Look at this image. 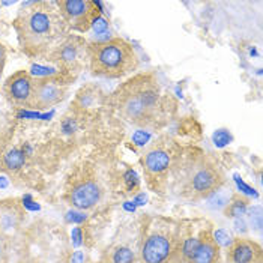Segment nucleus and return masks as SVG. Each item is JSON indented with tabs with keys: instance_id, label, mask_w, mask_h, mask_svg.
Here are the masks:
<instances>
[{
	"instance_id": "1",
	"label": "nucleus",
	"mask_w": 263,
	"mask_h": 263,
	"mask_svg": "<svg viewBox=\"0 0 263 263\" xmlns=\"http://www.w3.org/2000/svg\"><path fill=\"white\" fill-rule=\"evenodd\" d=\"M113 105L123 121L139 128H154L162 115L161 84L157 76L144 72L122 83L113 93Z\"/></svg>"
},
{
	"instance_id": "2",
	"label": "nucleus",
	"mask_w": 263,
	"mask_h": 263,
	"mask_svg": "<svg viewBox=\"0 0 263 263\" xmlns=\"http://www.w3.org/2000/svg\"><path fill=\"white\" fill-rule=\"evenodd\" d=\"M61 11L48 3H29L17 18L15 27L23 48L29 53H42L65 30Z\"/></svg>"
},
{
	"instance_id": "3",
	"label": "nucleus",
	"mask_w": 263,
	"mask_h": 263,
	"mask_svg": "<svg viewBox=\"0 0 263 263\" xmlns=\"http://www.w3.org/2000/svg\"><path fill=\"white\" fill-rule=\"evenodd\" d=\"M173 172L179 178L183 196L193 200H204L224 186L221 167L212 157L200 151H191L185 157H179Z\"/></svg>"
},
{
	"instance_id": "4",
	"label": "nucleus",
	"mask_w": 263,
	"mask_h": 263,
	"mask_svg": "<svg viewBox=\"0 0 263 263\" xmlns=\"http://www.w3.org/2000/svg\"><path fill=\"white\" fill-rule=\"evenodd\" d=\"M89 62L92 74L104 79L125 77L136 71L140 63L134 47L121 38L90 45Z\"/></svg>"
},
{
	"instance_id": "5",
	"label": "nucleus",
	"mask_w": 263,
	"mask_h": 263,
	"mask_svg": "<svg viewBox=\"0 0 263 263\" xmlns=\"http://www.w3.org/2000/svg\"><path fill=\"white\" fill-rule=\"evenodd\" d=\"M181 157V151L168 137L154 142L143 155V168L149 182H160L172 172Z\"/></svg>"
},
{
	"instance_id": "6",
	"label": "nucleus",
	"mask_w": 263,
	"mask_h": 263,
	"mask_svg": "<svg viewBox=\"0 0 263 263\" xmlns=\"http://www.w3.org/2000/svg\"><path fill=\"white\" fill-rule=\"evenodd\" d=\"M62 17L72 29L86 32L100 18L98 3L90 0H62L58 3Z\"/></svg>"
},
{
	"instance_id": "7",
	"label": "nucleus",
	"mask_w": 263,
	"mask_h": 263,
	"mask_svg": "<svg viewBox=\"0 0 263 263\" xmlns=\"http://www.w3.org/2000/svg\"><path fill=\"white\" fill-rule=\"evenodd\" d=\"M176 253V239L172 233L157 230L151 233L142 245V263H168Z\"/></svg>"
},
{
	"instance_id": "8",
	"label": "nucleus",
	"mask_w": 263,
	"mask_h": 263,
	"mask_svg": "<svg viewBox=\"0 0 263 263\" xmlns=\"http://www.w3.org/2000/svg\"><path fill=\"white\" fill-rule=\"evenodd\" d=\"M66 86L59 79L54 77H45L41 80L33 81V90H32V100L30 105L35 108L45 110L50 108L65 98Z\"/></svg>"
},
{
	"instance_id": "9",
	"label": "nucleus",
	"mask_w": 263,
	"mask_h": 263,
	"mask_svg": "<svg viewBox=\"0 0 263 263\" xmlns=\"http://www.w3.org/2000/svg\"><path fill=\"white\" fill-rule=\"evenodd\" d=\"M86 56L89 58V47L77 36L68 38L53 51V61L66 69H77L84 63Z\"/></svg>"
},
{
	"instance_id": "10",
	"label": "nucleus",
	"mask_w": 263,
	"mask_h": 263,
	"mask_svg": "<svg viewBox=\"0 0 263 263\" xmlns=\"http://www.w3.org/2000/svg\"><path fill=\"white\" fill-rule=\"evenodd\" d=\"M101 196L102 191L100 183L92 179H86L72 188V191L69 193V202L74 208L86 211L97 206L101 200Z\"/></svg>"
},
{
	"instance_id": "11",
	"label": "nucleus",
	"mask_w": 263,
	"mask_h": 263,
	"mask_svg": "<svg viewBox=\"0 0 263 263\" xmlns=\"http://www.w3.org/2000/svg\"><path fill=\"white\" fill-rule=\"evenodd\" d=\"M5 90L12 102L18 104V105H30L33 80L27 72L20 71L6 81Z\"/></svg>"
},
{
	"instance_id": "12",
	"label": "nucleus",
	"mask_w": 263,
	"mask_h": 263,
	"mask_svg": "<svg viewBox=\"0 0 263 263\" xmlns=\"http://www.w3.org/2000/svg\"><path fill=\"white\" fill-rule=\"evenodd\" d=\"M232 263H262V248L250 239H235L230 247Z\"/></svg>"
},
{
	"instance_id": "13",
	"label": "nucleus",
	"mask_w": 263,
	"mask_h": 263,
	"mask_svg": "<svg viewBox=\"0 0 263 263\" xmlns=\"http://www.w3.org/2000/svg\"><path fill=\"white\" fill-rule=\"evenodd\" d=\"M220 256V245L217 239L209 235V233H202L199 238V245L188 263H215Z\"/></svg>"
},
{
	"instance_id": "14",
	"label": "nucleus",
	"mask_w": 263,
	"mask_h": 263,
	"mask_svg": "<svg viewBox=\"0 0 263 263\" xmlns=\"http://www.w3.org/2000/svg\"><path fill=\"white\" fill-rule=\"evenodd\" d=\"M230 199H232L230 191L221 186L217 191H214L211 196H208L204 202H206V208L211 209L212 212H224L226 208L229 206Z\"/></svg>"
},
{
	"instance_id": "15",
	"label": "nucleus",
	"mask_w": 263,
	"mask_h": 263,
	"mask_svg": "<svg viewBox=\"0 0 263 263\" xmlns=\"http://www.w3.org/2000/svg\"><path fill=\"white\" fill-rule=\"evenodd\" d=\"M101 100V92L98 87H93V86H87V87H83L80 92L77 93V100L76 102L83 107V108H93L100 104Z\"/></svg>"
},
{
	"instance_id": "16",
	"label": "nucleus",
	"mask_w": 263,
	"mask_h": 263,
	"mask_svg": "<svg viewBox=\"0 0 263 263\" xmlns=\"http://www.w3.org/2000/svg\"><path fill=\"white\" fill-rule=\"evenodd\" d=\"M26 162V154L20 149H12L3 155V165L8 170H20Z\"/></svg>"
},
{
	"instance_id": "17",
	"label": "nucleus",
	"mask_w": 263,
	"mask_h": 263,
	"mask_svg": "<svg viewBox=\"0 0 263 263\" xmlns=\"http://www.w3.org/2000/svg\"><path fill=\"white\" fill-rule=\"evenodd\" d=\"M247 203L248 202H247L245 199L239 197V196H235V197L230 199L229 206L226 208L224 214H226L227 217H232V218L239 217V215H243L245 211H247Z\"/></svg>"
},
{
	"instance_id": "18",
	"label": "nucleus",
	"mask_w": 263,
	"mask_h": 263,
	"mask_svg": "<svg viewBox=\"0 0 263 263\" xmlns=\"http://www.w3.org/2000/svg\"><path fill=\"white\" fill-rule=\"evenodd\" d=\"M134 253L128 247H118L111 254V263H134Z\"/></svg>"
},
{
	"instance_id": "19",
	"label": "nucleus",
	"mask_w": 263,
	"mask_h": 263,
	"mask_svg": "<svg viewBox=\"0 0 263 263\" xmlns=\"http://www.w3.org/2000/svg\"><path fill=\"white\" fill-rule=\"evenodd\" d=\"M197 245H199V238H188V239L183 241L181 253H182V257L185 262L191 260V257L194 256V253L197 250Z\"/></svg>"
},
{
	"instance_id": "20",
	"label": "nucleus",
	"mask_w": 263,
	"mask_h": 263,
	"mask_svg": "<svg viewBox=\"0 0 263 263\" xmlns=\"http://www.w3.org/2000/svg\"><path fill=\"white\" fill-rule=\"evenodd\" d=\"M248 218H250V224L256 230H260V227H262V212H260V208H253V211H250V214H248Z\"/></svg>"
},
{
	"instance_id": "21",
	"label": "nucleus",
	"mask_w": 263,
	"mask_h": 263,
	"mask_svg": "<svg viewBox=\"0 0 263 263\" xmlns=\"http://www.w3.org/2000/svg\"><path fill=\"white\" fill-rule=\"evenodd\" d=\"M3 62H5V48H3V45L0 44V71H2V68H3Z\"/></svg>"
}]
</instances>
